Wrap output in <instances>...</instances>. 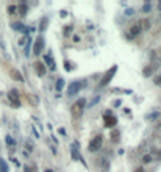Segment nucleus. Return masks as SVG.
<instances>
[{"instance_id":"bb28decb","label":"nucleus","mask_w":161,"mask_h":172,"mask_svg":"<svg viewBox=\"0 0 161 172\" xmlns=\"http://www.w3.org/2000/svg\"><path fill=\"white\" fill-rule=\"evenodd\" d=\"M6 143H8V144H11V145H13V144H14V141H13V139H11V138H9V136H6Z\"/></svg>"},{"instance_id":"473e14b6","label":"nucleus","mask_w":161,"mask_h":172,"mask_svg":"<svg viewBox=\"0 0 161 172\" xmlns=\"http://www.w3.org/2000/svg\"><path fill=\"white\" fill-rule=\"evenodd\" d=\"M136 172H144V171H142V169H141V167H139V169H138V171H136Z\"/></svg>"},{"instance_id":"20e7f679","label":"nucleus","mask_w":161,"mask_h":172,"mask_svg":"<svg viewBox=\"0 0 161 172\" xmlns=\"http://www.w3.org/2000/svg\"><path fill=\"white\" fill-rule=\"evenodd\" d=\"M102 144H103V136H102V135H97V136L92 138L91 143H89L88 150L94 153V152H97V150H100V149H102Z\"/></svg>"},{"instance_id":"cd10ccee","label":"nucleus","mask_w":161,"mask_h":172,"mask_svg":"<svg viewBox=\"0 0 161 172\" xmlns=\"http://www.w3.org/2000/svg\"><path fill=\"white\" fill-rule=\"evenodd\" d=\"M156 116H158V113H153L152 116H149L147 119H149V121H152V119H155V117H156Z\"/></svg>"},{"instance_id":"4be33fe9","label":"nucleus","mask_w":161,"mask_h":172,"mask_svg":"<svg viewBox=\"0 0 161 172\" xmlns=\"http://www.w3.org/2000/svg\"><path fill=\"white\" fill-rule=\"evenodd\" d=\"M23 172H36V167H30V166H25V167H23Z\"/></svg>"},{"instance_id":"2eb2a0df","label":"nucleus","mask_w":161,"mask_h":172,"mask_svg":"<svg viewBox=\"0 0 161 172\" xmlns=\"http://www.w3.org/2000/svg\"><path fill=\"white\" fill-rule=\"evenodd\" d=\"M70 155H72V158H75V160H82V157L78 155V150H77V149H72V150H70Z\"/></svg>"},{"instance_id":"f257e3e1","label":"nucleus","mask_w":161,"mask_h":172,"mask_svg":"<svg viewBox=\"0 0 161 172\" xmlns=\"http://www.w3.org/2000/svg\"><path fill=\"white\" fill-rule=\"evenodd\" d=\"M85 107H86V100H85V99H78V100L73 102L72 107H70V114H72V117L78 119L80 116L83 114V111H85Z\"/></svg>"},{"instance_id":"393cba45","label":"nucleus","mask_w":161,"mask_h":172,"mask_svg":"<svg viewBox=\"0 0 161 172\" xmlns=\"http://www.w3.org/2000/svg\"><path fill=\"white\" fill-rule=\"evenodd\" d=\"M45 25H47V19H42V22H41V31H44V30H45Z\"/></svg>"},{"instance_id":"f03ea898","label":"nucleus","mask_w":161,"mask_h":172,"mask_svg":"<svg viewBox=\"0 0 161 172\" xmlns=\"http://www.w3.org/2000/svg\"><path fill=\"white\" fill-rule=\"evenodd\" d=\"M116 72H117V66H113L111 69H108V71L105 72V75H103V78L100 80L99 88H105V86H108V85H110V81L113 80V77H114Z\"/></svg>"},{"instance_id":"b1692460","label":"nucleus","mask_w":161,"mask_h":172,"mask_svg":"<svg viewBox=\"0 0 161 172\" xmlns=\"http://www.w3.org/2000/svg\"><path fill=\"white\" fill-rule=\"evenodd\" d=\"M13 28H14V30H21V28H22V24H19V22H14V24H13Z\"/></svg>"},{"instance_id":"f3484780","label":"nucleus","mask_w":161,"mask_h":172,"mask_svg":"<svg viewBox=\"0 0 161 172\" xmlns=\"http://www.w3.org/2000/svg\"><path fill=\"white\" fill-rule=\"evenodd\" d=\"M6 11H8V14H16V11H17V6H14V5H9Z\"/></svg>"},{"instance_id":"9b49d317","label":"nucleus","mask_w":161,"mask_h":172,"mask_svg":"<svg viewBox=\"0 0 161 172\" xmlns=\"http://www.w3.org/2000/svg\"><path fill=\"white\" fill-rule=\"evenodd\" d=\"M96 164L100 167V169H103V171H106L110 167V164H108V160L106 158H99V160L96 161Z\"/></svg>"},{"instance_id":"f704fd0d","label":"nucleus","mask_w":161,"mask_h":172,"mask_svg":"<svg viewBox=\"0 0 161 172\" xmlns=\"http://www.w3.org/2000/svg\"><path fill=\"white\" fill-rule=\"evenodd\" d=\"M160 53H161V49H160Z\"/></svg>"},{"instance_id":"7c9ffc66","label":"nucleus","mask_w":161,"mask_h":172,"mask_svg":"<svg viewBox=\"0 0 161 172\" xmlns=\"http://www.w3.org/2000/svg\"><path fill=\"white\" fill-rule=\"evenodd\" d=\"M73 42H80V36H73Z\"/></svg>"},{"instance_id":"dca6fc26","label":"nucleus","mask_w":161,"mask_h":172,"mask_svg":"<svg viewBox=\"0 0 161 172\" xmlns=\"http://www.w3.org/2000/svg\"><path fill=\"white\" fill-rule=\"evenodd\" d=\"M17 9H19V14H21V16H25V14H27V9H28V8H27V5H21Z\"/></svg>"},{"instance_id":"a211bd4d","label":"nucleus","mask_w":161,"mask_h":172,"mask_svg":"<svg viewBox=\"0 0 161 172\" xmlns=\"http://www.w3.org/2000/svg\"><path fill=\"white\" fill-rule=\"evenodd\" d=\"M63 86H64V80H63V78H59V80L56 81V89H58V91H61Z\"/></svg>"},{"instance_id":"aec40b11","label":"nucleus","mask_w":161,"mask_h":172,"mask_svg":"<svg viewBox=\"0 0 161 172\" xmlns=\"http://www.w3.org/2000/svg\"><path fill=\"white\" fill-rule=\"evenodd\" d=\"M150 9H152V5H150V3H146V5L142 6V13H149Z\"/></svg>"},{"instance_id":"1a4fd4ad","label":"nucleus","mask_w":161,"mask_h":172,"mask_svg":"<svg viewBox=\"0 0 161 172\" xmlns=\"http://www.w3.org/2000/svg\"><path fill=\"white\" fill-rule=\"evenodd\" d=\"M9 77L16 81H23V77L21 75V72H19L17 69H9Z\"/></svg>"},{"instance_id":"6ab92c4d","label":"nucleus","mask_w":161,"mask_h":172,"mask_svg":"<svg viewBox=\"0 0 161 172\" xmlns=\"http://www.w3.org/2000/svg\"><path fill=\"white\" fill-rule=\"evenodd\" d=\"M150 161H152V157H150V155H144V157H142V163L144 164L150 163Z\"/></svg>"},{"instance_id":"9d476101","label":"nucleus","mask_w":161,"mask_h":172,"mask_svg":"<svg viewBox=\"0 0 161 172\" xmlns=\"http://www.w3.org/2000/svg\"><path fill=\"white\" fill-rule=\"evenodd\" d=\"M35 67H36V71H38V75H39V77H44V75H45V66H44V63L36 61V63H35Z\"/></svg>"},{"instance_id":"f8f14e48","label":"nucleus","mask_w":161,"mask_h":172,"mask_svg":"<svg viewBox=\"0 0 161 172\" xmlns=\"http://www.w3.org/2000/svg\"><path fill=\"white\" fill-rule=\"evenodd\" d=\"M110 138H111L113 143H119V138H120V131L119 130H113L110 133Z\"/></svg>"},{"instance_id":"5701e85b","label":"nucleus","mask_w":161,"mask_h":172,"mask_svg":"<svg viewBox=\"0 0 161 172\" xmlns=\"http://www.w3.org/2000/svg\"><path fill=\"white\" fill-rule=\"evenodd\" d=\"M0 171L6 172V163H5V161H0Z\"/></svg>"},{"instance_id":"4468645a","label":"nucleus","mask_w":161,"mask_h":172,"mask_svg":"<svg viewBox=\"0 0 161 172\" xmlns=\"http://www.w3.org/2000/svg\"><path fill=\"white\" fill-rule=\"evenodd\" d=\"M139 27H141V30H149V28H150V21H149V19H144V21H141Z\"/></svg>"},{"instance_id":"ddd939ff","label":"nucleus","mask_w":161,"mask_h":172,"mask_svg":"<svg viewBox=\"0 0 161 172\" xmlns=\"http://www.w3.org/2000/svg\"><path fill=\"white\" fill-rule=\"evenodd\" d=\"M141 31H142V30H141V27H139V24L133 25V27L130 28V35H133V36H138V35H139Z\"/></svg>"},{"instance_id":"c85d7f7f","label":"nucleus","mask_w":161,"mask_h":172,"mask_svg":"<svg viewBox=\"0 0 161 172\" xmlns=\"http://www.w3.org/2000/svg\"><path fill=\"white\" fill-rule=\"evenodd\" d=\"M69 33H70V27H66V28H64V35H66V36H67V35H69Z\"/></svg>"},{"instance_id":"a878e982","label":"nucleus","mask_w":161,"mask_h":172,"mask_svg":"<svg viewBox=\"0 0 161 172\" xmlns=\"http://www.w3.org/2000/svg\"><path fill=\"white\" fill-rule=\"evenodd\" d=\"M64 67H66V71H70V69H72V67H70V64H69V61H66V64H64Z\"/></svg>"},{"instance_id":"2f4dec72","label":"nucleus","mask_w":161,"mask_h":172,"mask_svg":"<svg viewBox=\"0 0 161 172\" xmlns=\"http://www.w3.org/2000/svg\"><path fill=\"white\" fill-rule=\"evenodd\" d=\"M44 172H53V171H52V169H45Z\"/></svg>"},{"instance_id":"72a5a7b5","label":"nucleus","mask_w":161,"mask_h":172,"mask_svg":"<svg viewBox=\"0 0 161 172\" xmlns=\"http://www.w3.org/2000/svg\"><path fill=\"white\" fill-rule=\"evenodd\" d=\"M158 9H161V3H160V5H158Z\"/></svg>"},{"instance_id":"7ed1b4c3","label":"nucleus","mask_w":161,"mask_h":172,"mask_svg":"<svg viewBox=\"0 0 161 172\" xmlns=\"http://www.w3.org/2000/svg\"><path fill=\"white\" fill-rule=\"evenodd\" d=\"M85 86H86V80H75V81H72V83L69 85V88H67V95H75L77 92H78L82 88H85Z\"/></svg>"},{"instance_id":"6e6552de","label":"nucleus","mask_w":161,"mask_h":172,"mask_svg":"<svg viewBox=\"0 0 161 172\" xmlns=\"http://www.w3.org/2000/svg\"><path fill=\"white\" fill-rule=\"evenodd\" d=\"M156 67H158V64H149V66H146L144 71H142V75H144V77H150V75L156 71Z\"/></svg>"},{"instance_id":"0eeeda50","label":"nucleus","mask_w":161,"mask_h":172,"mask_svg":"<svg viewBox=\"0 0 161 172\" xmlns=\"http://www.w3.org/2000/svg\"><path fill=\"white\" fill-rule=\"evenodd\" d=\"M42 50H44V38L39 36L35 41V44H33V52H35V55H39Z\"/></svg>"},{"instance_id":"c756f323","label":"nucleus","mask_w":161,"mask_h":172,"mask_svg":"<svg viewBox=\"0 0 161 172\" xmlns=\"http://www.w3.org/2000/svg\"><path fill=\"white\" fill-rule=\"evenodd\" d=\"M125 14H127V16H132V14H133V9H127Z\"/></svg>"},{"instance_id":"39448f33","label":"nucleus","mask_w":161,"mask_h":172,"mask_svg":"<svg viewBox=\"0 0 161 172\" xmlns=\"http://www.w3.org/2000/svg\"><path fill=\"white\" fill-rule=\"evenodd\" d=\"M116 124H117V119L111 114V111H105V127L113 128Z\"/></svg>"},{"instance_id":"412c9836","label":"nucleus","mask_w":161,"mask_h":172,"mask_svg":"<svg viewBox=\"0 0 161 172\" xmlns=\"http://www.w3.org/2000/svg\"><path fill=\"white\" fill-rule=\"evenodd\" d=\"M153 83H155L156 86H161V74L158 75V77H155V80H153Z\"/></svg>"},{"instance_id":"423d86ee","label":"nucleus","mask_w":161,"mask_h":172,"mask_svg":"<svg viewBox=\"0 0 161 172\" xmlns=\"http://www.w3.org/2000/svg\"><path fill=\"white\" fill-rule=\"evenodd\" d=\"M8 99L11 100V105L14 108L21 107V102H19V92L16 91V89H11V91L8 92Z\"/></svg>"}]
</instances>
